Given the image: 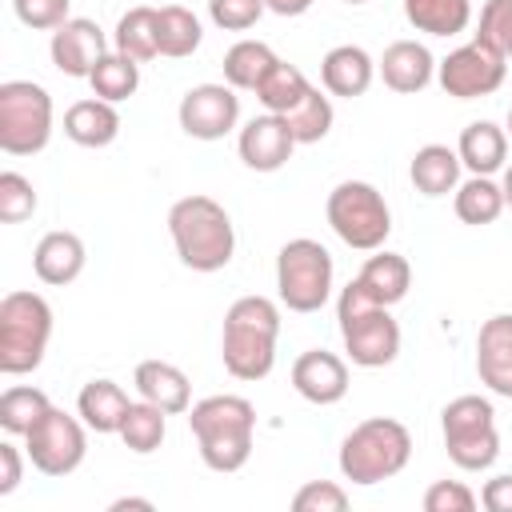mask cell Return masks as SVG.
Here are the masks:
<instances>
[{
  "label": "cell",
  "instance_id": "35",
  "mask_svg": "<svg viewBox=\"0 0 512 512\" xmlns=\"http://www.w3.org/2000/svg\"><path fill=\"white\" fill-rule=\"evenodd\" d=\"M52 408V400L40 392V388H28V384H16L0 396V428L8 436H28V428Z\"/></svg>",
  "mask_w": 512,
  "mask_h": 512
},
{
  "label": "cell",
  "instance_id": "47",
  "mask_svg": "<svg viewBox=\"0 0 512 512\" xmlns=\"http://www.w3.org/2000/svg\"><path fill=\"white\" fill-rule=\"evenodd\" d=\"M500 188H504V204L512 208V164L504 168V184H500Z\"/></svg>",
  "mask_w": 512,
  "mask_h": 512
},
{
  "label": "cell",
  "instance_id": "37",
  "mask_svg": "<svg viewBox=\"0 0 512 512\" xmlns=\"http://www.w3.org/2000/svg\"><path fill=\"white\" fill-rule=\"evenodd\" d=\"M36 212V188L20 172H0V220L20 224Z\"/></svg>",
  "mask_w": 512,
  "mask_h": 512
},
{
  "label": "cell",
  "instance_id": "2",
  "mask_svg": "<svg viewBox=\"0 0 512 512\" xmlns=\"http://www.w3.org/2000/svg\"><path fill=\"white\" fill-rule=\"evenodd\" d=\"M168 232H172L180 264L192 272H220V268H228V260L236 252L232 216L224 212V204H216L212 196H200V192L180 196L168 208Z\"/></svg>",
  "mask_w": 512,
  "mask_h": 512
},
{
  "label": "cell",
  "instance_id": "42",
  "mask_svg": "<svg viewBox=\"0 0 512 512\" xmlns=\"http://www.w3.org/2000/svg\"><path fill=\"white\" fill-rule=\"evenodd\" d=\"M68 4L72 0H12L16 20L36 28V32H56L68 20Z\"/></svg>",
  "mask_w": 512,
  "mask_h": 512
},
{
  "label": "cell",
  "instance_id": "17",
  "mask_svg": "<svg viewBox=\"0 0 512 512\" xmlns=\"http://www.w3.org/2000/svg\"><path fill=\"white\" fill-rule=\"evenodd\" d=\"M292 388L308 404H336L348 392V364L336 352H324V348L300 352L292 360Z\"/></svg>",
  "mask_w": 512,
  "mask_h": 512
},
{
  "label": "cell",
  "instance_id": "1",
  "mask_svg": "<svg viewBox=\"0 0 512 512\" xmlns=\"http://www.w3.org/2000/svg\"><path fill=\"white\" fill-rule=\"evenodd\" d=\"M188 428L196 436L200 460L212 472H240L252 456V436H256V408L244 396H204L200 404L188 408Z\"/></svg>",
  "mask_w": 512,
  "mask_h": 512
},
{
  "label": "cell",
  "instance_id": "33",
  "mask_svg": "<svg viewBox=\"0 0 512 512\" xmlns=\"http://www.w3.org/2000/svg\"><path fill=\"white\" fill-rule=\"evenodd\" d=\"M164 416L168 412H160L156 404H148V400H140V404H132L128 408V416H124V424H120V440H124V448L128 452H136V456H148V452H156L160 444H164Z\"/></svg>",
  "mask_w": 512,
  "mask_h": 512
},
{
  "label": "cell",
  "instance_id": "11",
  "mask_svg": "<svg viewBox=\"0 0 512 512\" xmlns=\"http://www.w3.org/2000/svg\"><path fill=\"white\" fill-rule=\"evenodd\" d=\"M84 420L68 416L64 408H48L24 436V452L32 460L36 472L44 476H68L84 464V452H88V436H84Z\"/></svg>",
  "mask_w": 512,
  "mask_h": 512
},
{
  "label": "cell",
  "instance_id": "45",
  "mask_svg": "<svg viewBox=\"0 0 512 512\" xmlns=\"http://www.w3.org/2000/svg\"><path fill=\"white\" fill-rule=\"evenodd\" d=\"M268 4V12H276V16H304L308 8H312V0H264Z\"/></svg>",
  "mask_w": 512,
  "mask_h": 512
},
{
  "label": "cell",
  "instance_id": "21",
  "mask_svg": "<svg viewBox=\"0 0 512 512\" xmlns=\"http://www.w3.org/2000/svg\"><path fill=\"white\" fill-rule=\"evenodd\" d=\"M84 260H88L84 240H80L76 232H64V228H60V232H44L40 244H36V252H32L36 276H40L44 284H52V288L72 284V280L84 272Z\"/></svg>",
  "mask_w": 512,
  "mask_h": 512
},
{
  "label": "cell",
  "instance_id": "6",
  "mask_svg": "<svg viewBox=\"0 0 512 512\" xmlns=\"http://www.w3.org/2000/svg\"><path fill=\"white\" fill-rule=\"evenodd\" d=\"M52 336V308L40 292H8L0 300V372L24 376L40 368Z\"/></svg>",
  "mask_w": 512,
  "mask_h": 512
},
{
  "label": "cell",
  "instance_id": "25",
  "mask_svg": "<svg viewBox=\"0 0 512 512\" xmlns=\"http://www.w3.org/2000/svg\"><path fill=\"white\" fill-rule=\"evenodd\" d=\"M356 280H360V288H364L376 304L392 308V304H400V300L408 296V288H412V268H408V260H404L400 252L376 248V256L364 260V268H360Z\"/></svg>",
  "mask_w": 512,
  "mask_h": 512
},
{
  "label": "cell",
  "instance_id": "31",
  "mask_svg": "<svg viewBox=\"0 0 512 512\" xmlns=\"http://www.w3.org/2000/svg\"><path fill=\"white\" fill-rule=\"evenodd\" d=\"M88 84H92V96H100V100H108V104H120V100H128V96L140 88V64H136L132 56H124V52L112 48V52L92 68Z\"/></svg>",
  "mask_w": 512,
  "mask_h": 512
},
{
  "label": "cell",
  "instance_id": "24",
  "mask_svg": "<svg viewBox=\"0 0 512 512\" xmlns=\"http://www.w3.org/2000/svg\"><path fill=\"white\" fill-rule=\"evenodd\" d=\"M460 164L472 172V176H492L504 168L508 160V132L496 128L492 120H472L464 132H460Z\"/></svg>",
  "mask_w": 512,
  "mask_h": 512
},
{
  "label": "cell",
  "instance_id": "36",
  "mask_svg": "<svg viewBox=\"0 0 512 512\" xmlns=\"http://www.w3.org/2000/svg\"><path fill=\"white\" fill-rule=\"evenodd\" d=\"M332 116H336V112H332V100H328V92H320V88H308V96H304L296 108L284 112V120H288L296 144H316V140H324L328 128H332Z\"/></svg>",
  "mask_w": 512,
  "mask_h": 512
},
{
  "label": "cell",
  "instance_id": "19",
  "mask_svg": "<svg viewBox=\"0 0 512 512\" xmlns=\"http://www.w3.org/2000/svg\"><path fill=\"white\" fill-rule=\"evenodd\" d=\"M376 76V60L360 48V44H336L324 60H320V84L328 96H364L372 88Z\"/></svg>",
  "mask_w": 512,
  "mask_h": 512
},
{
  "label": "cell",
  "instance_id": "46",
  "mask_svg": "<svg viewBox=\"0 0 512 512\" xmlns=\"http://www.w3.org/2000/svg\"><path fill=\"white\" fill-rule=\"evenodd\" d=\"M108 508H112V512H124V508H144V512H148V508H152V500H140V496H124V500H112Z\"/></svg>",
  "mask_w": 512,
  "mask_h": 512
},
{
  "label": "cell",
  "instance_id": "3",
  "mask_svg": "<svg viewBox=\"0 0 512 512\" xmlns=\"http://www.w3.org/2000/svg\"><path fill=\"white\" fill-rule=\"evenodd\" d=\"M280 308L268 296H240L224 312L220 360L236 380H264L276 368Z\"/></svg>",
  "mask_w": 512,
  "mask_h": 512
},
{
  "label": "cell",
  "instance_id": "26",
  "mask_svg": "<svg viewBox=\"0 0 512 512\" xmlns=\"http://www.w3.org/2000/svg\"><path fill=\"white\" fill-rule=\"evenodd\" d=\"M460 152L456 148H448V144H424L416 156H412V168H408V176H412V184H416V192H424V196H448V192H456V184H460Z\"/></svg>",
  "mask_w": 512,
  "mask_h": 512
},
{
  "label": "cell",
  "instance_id": "15",
  "mask_svg": "<svg viewBox=\"0 0 512 512\" xmlns=\"http://www.w3.org/2000/svg\"><path fill=\"white\" fill-rule=\"evenodd\" d=\"M236 148H240V160H244L252 172H276V168H284V164L292 160L296 136H292V128H288L284 116L264 112V116H256V120H248V124L240 128Z\"/></svg>",
  "mask_w": 512,
  "mask_h": 512
},
{
  "label": "cell",
  "instance_id": "18",
  "mask_svg": "<svg viewBox=\"0 0 512 512\" xmlns=\"http://www.w3.org/2000/svg\"><path fill=\"white\" fill-rule=\"evenodd\" d=\"M376 72H380V80H384L392 92L416 96V92H424V88L432 84L436 60H432V52H428L424 44H416V40H396V44L384 48Z\"/></svg>",
  "mask_w": 512,
  "mask_h": 512
},
{
  "label": "cell",
  "instance_id": "7",
  "mask_svg": "<svg viewBox=\"0 0 512 512\" xmlns=\"http://www.w3.org/2000/svg\"><path fill=\"white\" fill-rule=\"evenodd\" d=\"M440 432L448 460L464 472H484L500 456V432H496V408L484 396H456L440 412Z\"/></svg>",
  "mask_w": 512,
  "mask_h": 512
},
{
  "label": "cell",
  "instance_id": "39",
  "mask_svg": "<svg viewBox=\"0 0 512 512\" xmlns=\"http://www.w3.org/2000/svg\"><path fill=\"white\" fill-rule=\"evenodd\" d=\"M268 12L264 0H208V16L224 32H248Z\"/></svg>",
  "mask_w": 512,
  "mask_h": 512
},
{
  "label": "cell",
  "instance_id": "9",
  "mask_svg": "<svg viewBox=\"0 0 512 512\" xmlns=\"http://www.w3.org/2000/svg\"><path fill=\"white\" fill-rule=\"evenodd\" d=\"M328 224L332 232L356 248V252H376L384 248L388 232H392V212L380 196V188H372L368 180H340L332 192H328Z\"/></svg>",
  "mask_w": 512,
  "mask_h": 512
},
{
  "label": "cell",
  "instance_id": "5",
  "mask_svg": "<svg viewBox=\"0 0 512 512\" xmlns=\"http://www.w3.org/2000/svg\"><path fill=\"white\" fill-rule=\"evenodd\" d=\"M412 456V436L400 420L392 416H372V420H360L344 444H340V476L352 480V484H380V480H392L396 472H404Z\"/></svg>",
  "mask_w": 512,
  "mask_h": 512
},
{
  "label": "cell",
  "instance_id": "16",
  "mask_svg": "<svg viewBox=\"0 0 512 512\" xmlns=\"http://www.w3.org/2000/svg\"><path fill=\"white\" fill-rule=\"evenodd\" d=\"M476 376L488 392L512 400V312H496L476 336Z\"/></svg>",
  "mask_w": 512,
  "mask_h": 512
},
{
  "label": "cell",
  "instance_id": "49",
  "mask_svg": "<svg viewBox=\"0 0 512 512\" xmlns=\"http://www.w3.org/2000/svg\"><path fill=\"white\" fill-rule=\"evenodd\" d=\"M344 4H368V0H344Z\"/></svg>",
  "mask_w": 512,
  "mask_h": 512
},
{
  "label": "cell",
  "instance_id": "8",
  "mask_svg": "<svg viewBox=\"0 0 512 512\" xmlns=\"http://www.w3.org/2000/svg\"><path fill=\"white\" fill-rule=\"evenodd\" d=\"M332 256L320 240L296 236L276 252V292L288 312H320L332 296Z\"/></svg>",
  "mask_w": 512,
  "mask_h": 512
},
{
  "label": "cell",
  "instance_id": "41",
  "mask_svg": "<svg viewBox=\"0 0 512 512\" xmlns=\"http://www.w3.org/2000/svg\"><path fill=\"white\" fill-rule=\"evenodd\" d=\"M476 504H480V496L460 480H436L424 492V512H472Z\"/></svg>",
  "mask_w": 512,
  "mask_h": 512
},
{
  "label": "cell",
  "instance_id": "48",
  "mask_svg": "<svg viewBox=\"0 0 512 512\" xmlns=\"http://www.w3.org/2000/svg\"><path fill=\"white\" fill-rule=\"evenodd\" d=\"M504 132H508V140H512V108H508V128H504Z\"/></svg>",
  "mask_w": 512,
  "mask_h": 512
},
{
  "label": "cell",
  "instance_id": "12",
  "mask_svg": "<svg viewBox=\"0 0 512 512\" xmlns=\"http://www.w3.org/2000/svg\"><path fill=\"white\" fill-rule=\"evenodd\" d=\"M504 72H508V60L488 44V40H468L460 44L456 52H448L440 64H436V80L448 96L456 100H476V96H492L500 84H504Z\"/></svg>",
  "mask_w": 512,
  "mask_h": 512
},
{
  "label": "cell",
  "instance_id": "43",
  "mask_svg": "<svg viewBox=\"0 0 512 512\" xmlns=\"http://www.w3.org/2000/svg\"><path fill=\"white\" fill-rule=\"evenodd\" d=\"M20 480H24V456L12 440H4L0 444V496H12L20 488Z\"/></svg>",
  "mask_w": 512,
  "mask_h": 512
},
{
  "label": "cell",
  "instance_id": "29",
  "mask_svg": "<svg viewBox=\"0 0 512 512\" xmlns=\"http://www.w3.org/2000/svg\"><path fill=\"white\" fill-rule=\"evenodd\" d=\"M404 16L416 32L456 36L472 24V0H404Z\"/></svg>",
  "mask_w": 512,
  "mask_h": 512
},
{
  "label": "cell",
  "instance_id": "4",
  "mask_svg": "<svg viewBox=\"0 0 512 512\" xmlns=\"http://www.w3.org/2000/svg\"><path fill=\"white\" fill-rule=\"evenodd\" d=\"M336 320L344 336V352L356 368H384L400 352V324L384 304H376L360 280H352L336 300Z\"/></svg>",
  "mask_w": 512,
  "mask_h": 512
},
{
  "label": "cell",
  "instance_id": "34",
  "mask_svg": "<svg viewBox=\"0 0 512 512\" xmlns=\"http://www.w3.org/2000/svg\"><path fill=\"white\" fill-rule=\"evenodd\" d=\"M200 36H204V32H200L196 12L180 8V4L160 8V56L184 60V56H192V52L200 48Z\"/></svg>",
  "mask_w": 512,
  "mask_h": 512
},
{
  "label": "cell",
  "instance_id": "23",
  "mask_svg": "<svg viewBox=\"0 0 512 512\" xmlns=\"http://www.w3.org/2000/svg\"><path fill=\"white\" fill-rule=\"evenodd\" d=\"M128 408H132V400H128V392L116 380H88L80 388V396H76V416L92 432H104V436L108 432H120Z\"/></svg>",
  "mask_w": 512,
  "mask_h": 512
},
{
  "label": "cell",
  "instance_id": "28",
  "mask_svg": "<svg viewBox=\"0 0 512 512\" xmlns=\"http://www.w3.org/2000/svg\"><path fill=\"white\" fill-rule=\"evenodd\" d=\"M276 52L264 40H236L224 52V84H232L236 92H256L260 80L276 68Z\"/></svg>",
  "mask_w": 512,
  "mask_h": 512
},
{
  "label": "cell",
  "instance_id": "30",
  "mask_svg": "<svg viewBox=\"0 0 512 512\" xmlns=\"http://www.w3.org/2000/svg\"><path fill=\"white\" fill-rule=\"evenodd\" d=\"M456 216L472 228H484L492 224L508 204H504V188L492 180V176H472L464 184H456V200H452Z\"/></svg>",
  "mask_w": 512,
  "mask_h": 512
},
{
  "label": "cell",
  "instance_id": "13",
  "mask_svg": "<svg viewBox=\"0 0 512 512\" xmlns=\"http://www.w3.org/2000/svg\"><path fill=\"white\" fill-rule=\"evenodd\" d=\"M176 120L192 140H224L240 120V96L232 84H196L184 92Z\"/></svg>",
  "mask_w": 512,
  "mask_h": 512
},
{
  "label": "cell",
  "instance_id": "40",
  "mask_svg": "<svg viewBox=\"0 0 512 512\" xmlns=\"http://www.w3.org/2000/svg\"><path fill=\"white\" fill-rule=\"evenodd\" d=\"M296 512H344L348 508V492L336 480H308L296 496H292Z\"/></svg>",
  "mask_w": 512,
  "mask_h": 512
},
{
  "label": "cell",
  "instance_id": "27",
  "mask_svg": "<svg viewBox=\"0 0 512 512\" xmlns=\"http://www.w3.org/2000/svg\"><path fill=\"white\" fill-rule=\"evenodd\" d=\"M112 48L132 56L136 64L144 60H156L160 56V8H128L120 20H116V32H112Z\"/></svg>",
  "mask_w": 512,
  "mask_h": 512
},
{
  "label": "cell",
  "instance_id": "22",
  "mask_svg": "<svg viewBox=\"0 0 512 512\" xmlns=\"http://www.w3.org/2000/svg\"><path fill=\"white\" fill-rule=\"evenodd\" d=\"M64 136L80 148H108L120 136V112L116 104L92 96V100H76L64 112Z\"/></svg>",
  "mask_w": 512,
  "mask_h": 512
},
{
  "label": "cell",
  "instance_id": "20",
  "mask_svg": "<svg viewBox=\"0 0 512 512\" xmlns=\"http://www.w3.org/2000/svg\"><path fill=\"white\" fill-rule=\"evenodd\" d=\"M132 384H136L140 400L156 404V408L168 412V416L192 408V384H188V376H184L176 364H168V360H140Z\"/></svg>",
  "mask_w": 512,
  "mask_h": 512
},
{
  "label": "cell",
  "instance_id": "32",
  "mask_svg": "<svg viewBox=\"0 0 512 512\" xmlns=\"http://www.w3.org/2000/svg\"><path fill=\"white\" fill-rule=\"evenodd\" d=\"M308 76L296 68V64H288V60H276V68L260 80V88H256V100L264 104V112H276V116H284L288 108H296L304 96H308Z\"/></svg>",
  "mask_w": 512,
  "mask_h": 512
},
{
  "label": "cell",
  "instance_id": "38",
  "mask_svg": "<svg viewBox=\"0 0 512 512\" xmlns=\"http://www.w3.org/2000/svg\"><path fill=\"white\" fill-rule=\"evenodd\" d=\"M476 36L488 40L504 60H512V0H484Z\"/></svg>",
  "mask_w": 512,
  "mask_h": 512
},
{
  "label": "cell",
  "instance_id": "10",
  "mask_svg": "<svg viewBox=\"0 0 512 512\" xmlns=\"http://www.w3.org/2000/svg\"><path fill=\"white\" fill-rule=\"evenodd\" d=\"M52 140V96L32 80L0 84V148L8 156H36Z\"/></svg>",
  "mask_w": 512,
  "mask_h": 512
},
{
  "label": "cell",
  "instance_id": "44",
  "mask_svg": "<svg viewBox=\"0 0 512 512\" xmlns=\"http://www.w3.org/2000/svg\"><path fill=\"white\" fill-rule=\"evenodd\" d=\"M480 504H484L488 512H512V472L492 476V480L480 488Z\"/></svg>",
  "mask_w": 512,
  "mask_h": 512
},
{
  "label": "cell",
  "instance_id": "14",
  "mask_svg": "<svg viewBox=\"0 0 512 512\" xmlns=\"http://www.w3.org/2000/svg\"><path fill=\"white\" fill-rule=\"evenodd\" d=\"M48 56H52V64H56L64 76L88 80L92 68L108 56V40H104V32H100L96 20H88V16H68V20L52 32Z\"/></svg>",
  "mask_w": 512,
  "mask_h": 512
}]
</instances>
